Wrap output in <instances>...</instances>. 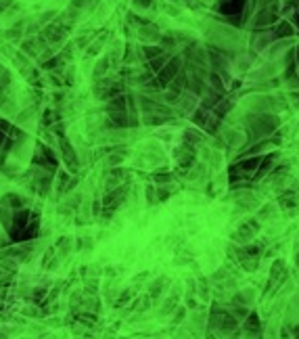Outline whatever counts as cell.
I'll return each instance as SVG.
<instances>
[{
	"instance_id": "6da1fadb",
	"label": "cell",
	"mask_w": 299,
	"mask_h": 339,
	"mask_svg": "<svg viewBox=\"0 0 299 339\" xmlns=\"http://www.w3.org/2000/svg\"><path fill=\"white\" fill-rule=\"evenodd\" d=\"M293 99H295V103L299 105V97H297V95H293Z\"/></svg>"
}]
</instances>
